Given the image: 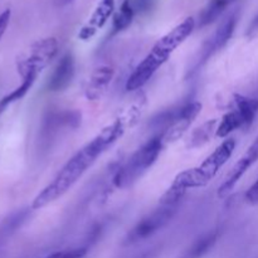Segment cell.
Returning <instances> with one entry per match:
<instances>
[{
	"label": "cell",
	"instance_id": "obj_1",
	"mask_svg": "<svg viewBox=\"0 0 258 258\" xmlns=\"http://www.w3.org/2000/svg\"><path fill=\"white\" fill-rule=\"evenodd\" d=\"M125 128L126 125L122 118H117L103 127L90 143L86 144L63 165L54 179L33 199V211H39L49 206L71 190V188L82 178L83 174L96 163V160L122 138Z\"/></svg>",
	"mask_w": 258,
	"mask_h": 258
},
{
	"label": "cell",
	"instance_id": "obj_2",
	"mask_svg": "<svg viewBox=\"0 0 258 258\" xmlns=\"http://www.w3.org/2000/svg\"><path fill=\"white\" fill-rule=\"evenodd\" d=\"M194 28H196V19L189 17L173 28L170 32L166 33L164 37H161L131 73L126 82V90L136 91L144 87L158 72L159 68L169 59L174 50L193 33Z\"/></svg>",
	"mask_w": 258,
	"mask_h": 258
},
{
	"label": "cell",
	"instance_id": "obj_3",
	"mask_svg": "<svg viewBox=\"0 0 258 258\" xmlns=\"http://www.w3.org/2000/svg\"><path fill=\"white\" fill-rule=\"evenodd\" d=\"M234 148H236L234 139L224 140L201 165L179 173L174 179L173 184L163 194V198L166 201L180 203L189 189L204 188L208 185L218 174V171L231 159Z\"/></svg>",
	"mask_w": 258,
	"mask_h": 258
},
{
	"label": "cell",
	"instance_id": "obj_4",
	"mask_svg": "<svg viewBox=\"0 0 258 258\" xmlns=\"http://www.w3.org/2000/svg\"><path fill=\"white\" fill-rule=\"evenodd\" d=\"M161 135L150 139L140 149L135 151L113 176V185L118 189L127 188L135 183L143 174H145L155 164L156 159L164 148Z\"/></svg>",
	"mask_w": 258,
	"mask_h": 258
},
{
	"label": "cell",
	"instance_id": "obj_5",
	"mask_svg": "<svg viewBox=\"0 0 258 258\" xmlns=\"http://www.w3.org/2000/svg\"><path fill=\"white\" fill-rule=\"evenodd\" d=\"M59 45L55 38L49 37L37 40L33 43L27 54L18 58L17 68L19 75L23 77L27 76H38L58 54Z\"/></svg>",
	"mask_w": 258,
	"mask_h": 258
},
{
	"label": "cell",
	"instance_id": "obj_6",
	"mask_svg": "<svg viewBox=\"0 0 258 258\" xmlns=\"http://www.w3.org/2000/svg\"><path fill=\"white\" fill-rule=\"evenodd\" d=\"M202 108H203V105L201 102L193 101V102L186 103L178 110L170 112V115L164 120L165 128H164V133L161 134L164 144L179 140L190 127L193 121L198 117L199 113L202 112Z\"/></svg>",
	"mask_w": 258,
	"mask_h": 258
},
{
	"label": "cell",
	"instance_id": "obj_7",
	"mask_svg": "<svg viewBox=\"0 0 258 258\" xmlns=\"http://www.w3.org/2000/svg\"><path fill=\"white\" fill-rule=\"evenodd\" d=\"M179 206H170V204H161L159 203L158 208L154 209L151 213L144 217L128 233L127 242L134 243L141 239H145L148 237L153 236L155 232L165 227L169 222L173 219L178 211Z\"/></svg>",
	"mask_w": 258,
	"mask_h": 258
},
{
	"label": "cell",
	"instance_id": "obj_8",
	"mask_svg": "<svg viewBox=\"0 0 258 258\" xmlns=\"http://www.w3.org/2000/svg\"><path fill=\"white\" fill-rule=\"evenodd\" d=\"M237 22H238V14L237 12L232 13L221 25H219L218 29L216 30L213 35L204 43L203 48L201 50V57L198 59V64H197V68L199 66H203L209 58L213 54H216L218 50H221L227 43L229 42V39L233 35L234 29H236Z\"/></svg>",
	"mask_w": 258,
	"mask_h": 258
},
{
	"label": "cell",
	"instance_id": "obj_9",
	"mask_svg": "<svg viewBox=\"0 0 258 258\" xmlns=\"http://www.w3.org/2000/svg\"><path fill=\"white\" fill-rule=\"evenodd\" d=\"M258 160V135L254 139L253 143L249 145V148L247 149L246 153L242 155V158H239V160L234 164L233 168L231 169V171L228 173V175L226 176V180L223 181L221 186L218 189V197L219 198H226L227 196L231 194V191L233 190L234 186L237 185L239 180H241L242 176L244 175L247 170L253 165L254 163Z\"/></svg>",
	"mask_w": 258,
	"mask_h": 258
},
{
	"label": "cell",
	"instance_id": "obj_10",
	"mask_svg": "<svg viewBox=\"0 0 258 258\" xmlns=\"http://www.w3.org/2000/svg\"><path fill=\"white\" fill-rule=\"evenodd\" d=\"M75 57L71 53H66L58 60L57 66L53 70L49 80L47 82V88L50 92H60L64 91L72 82L76 72Z\"/></svg>",
	"mask_w": 258,
	"mask_h": 258
},
{
	"label": "cell",
	"instance_id": "obj_11",
	"mask_svg": "<svg viewBox=\"0 0 258 258\" xmlns=\"http://www.w3.org/2000/svg\"><path fill=\"white\" fill-rule=\"evenodd\" d=\"M113 9H115V0H98L97 7L93 10L88 22L81 28L78 38L82 40H90L97 33V30L107 23L112 15Z\"/></svg>",
	"mask_w": 258,
	"mask_h": 258
},
{
	"label": "cell",
	"instance_id": "obj_12",
	"mask_svg": "<svg viewBox=\"0 0 258 258\" xmlns=\"http://www.w3.org/2000/svg\"><path fill=\"white\" fill-rule=\"evenodd\" d=\"M115 70L110 66H101L91 73L85 86V95L88 100L95 101L102 97L103 92L112 81Z\"/></svg>",
	"mask_w": 258,
	"mask_h": 258
},
{
	"label": "cell",
	"instance_id": "obj_13",
	"mask_svg": "<svg viewBox=\"0 0 258 258\" xmlns=\"http://www.w3.org/2000/svg\"><path fill=\"white\" fill-rule=\"evenodd\" d=\"M217 127H218V121L214 118V120H208L207 122L194 128L186 140V149H198L208 144L213 135L216 136Z\"/></svg>",
	"mask_w": 258,
	"mask_h": 258
},
{
	"label": "cell",
	"instance_id": "obj_14",
	"mask_svg": "<svg viewBox=\"0 0 258 258\" xmlns=\"http://www.w3.org/2000/svg\"><path fill=\"white\" fill-rule=\"evenodd\" d=\"M247 122L246 120L243 118V116L241 115L237 108L232 107L226 115L222 117L221 122L218 123V127H217V133L216 136L217 138L224 139L229 135L233 131L238 130V128L242 127H247Z\"/></svg>",
	"mask_w": 258,
	"mask_h": 258
},
{
	"label": "cell",
	"instance_id": "obj_15",
	"mask_svg": "<svg viewBox=\"0 0 258 258\" xmlns=\"http://www.w3.org/2000/svg\"><path fill=\"white\" fill-rule=\"evenodd\" d=\"M236 0H211L209 4L204 8L203 12L199 15V25L206 27L216 22L219 17L224 13V10L229 7Z\"/></svg>",
	"mask_w": 258,
	"mask_h": 258
},
{
	"label": "cell",
	"instance_id": "obj_16",
	"mask_svg": "<svg viewBox=\"0 0 258 258\" xmlns=\"http://www.w3.org/2000/svg\"><path fill=\"white\" fill-rule=\"evenodd\" d=\"M38 76H27V77H23L22 78V83L15 88L14 91H12L10 93H8L7 96L0 100V113L4 112L8 107H9L12 103L17 102V101L22 100L29 90L32 88V86L34 85V82L37 81Z\"/></svg>",
	"mask_w": 258,
	"mask_h": 258
},
{
	"label": "cell",
	"instance_id": "obj_17",
	"mask_svg": "<svg viewBox=\"0 0 258 258\" xmlns=\"http://www.w3.org/2000/svg\"><path fill=\"white\" fill-rule=\"evenodd\" d=\"M134 18V9L131 7L130 2L125 0L121 5L120 10L115 14L113 17V23H112V33H118L121 30L126 29L128 25L131 24Z\"/></svg>",
	"mask_w": 258,
	"mask_h": 258
},
{
	"label": "cell",
	"instance_id": "obj_18",
	"mask_svg": "<svg viewBox=\"0 0 258 258\" xmlns=\"http://www.w3.org/2000/svg\"><path fill=\"white\" fill-rule=\"evenodd\" d=\"M86 248H73L64 249V251L54 252L45 258H83L86 254Z\"/></svg>",
	"mask_w": 258,
	"mask_h": 258
},
{
	"label": "cell",
	"instance_id": "obj_19",
	"mask_svg": "<svg viewBox=\"0 0 258 258\" xmlns=\"http://www.w3.org/2000/svg\"><path fill=\"white\" fill-rule=\"evenodd\" d=\"M10 18H12V10L10 9H5L0 13V39L5 34L8 27H9Z\"/></svg>",
	"mask_w": 258,
	"mask_h": 258
},
{
	"label": "cell",
	"instance_id": "obj_20",
	"mask_svg": "<svg viewBox=\"0 0 258 258\" xmlns=\"http://www.w3.org/2000/svg\"><path fill=\"white\" fill-rule=\"evenodd\" d=\"M246 201L249 204H258V178L253 183V185L247 190Z\"/></svg>",
	"mask_w": 258,
	"mask_h": 258
},
{
	"label": "cell",
	"instance_id": "obj_21",
	"mask_svg": "<svg viewBox=\"0 0 258 258\" xmlns=\"http://www.w3.org/2000/svg\"><path fill=\"white\" fill-rule=\"evenodd\" d=\"M257 33H258V13L254 15V18L252 19V22L249 23L248 28H247L246 34H247V37L251 38V37H254Z\"/></svg>",
	"mask_w": 258,
	"mask_h": 258
}]
</instances>
